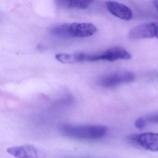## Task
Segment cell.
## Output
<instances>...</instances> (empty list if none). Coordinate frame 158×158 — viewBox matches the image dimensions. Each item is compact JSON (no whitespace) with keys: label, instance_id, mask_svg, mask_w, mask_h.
I'll use <instances>...</instances> for the list:
<instances>
[{"label":"cell","instance_id":"obj_3","mask_svg":"<svg viewBox=\"0 0 158 158\" xmlns=\"http://www.w3.org/2000/svg\"><path fill=\"white\" fill-rule=\"evenodd\" d=\"M135 76L130 71H119L110 74L103 78L100 81V84L104 88H110L123 83H129L133 81Z\"/></svg>","mask_w":158,"mask_h":158},{"label":"cell","instance_id":"obj_9","mask_svg":"<svg viewBox=\"0 0 158 158\" xmlns=\"http://www.w3.org/2000/svg\"><path fill=\"white\" fill-rule=\"evenodd\" d=\"M68 25L65 23L54 27L50 30L51 35L58 39H69Z\"/></svg>","mask_w":158,"mask_h":158},{"label":"cell","instance_id":"obj_12","mask_svg":"<svg viewBox=\"0 0 158 158\" xmlns=\"http://www.w3.org/2000/svg\"><path fill=\"white\" fill-rule=\"evenodd\" d=\"M153 4L158 12V1H153Z\"/></svg>","mask_w":158,"mask_h":158},{"label":"cell","instance_id":"obj_11","mask_svg":"<svg viewBox=\"0 0 158 158\" xmlns=\"http://www.w3.org/2000/svg\"><path fill=\"white\" fill-rule=\"evenodd\" d=\"M155 28V37L158 39V22H154Z\"/></svg>","mask_w":158,"mask_h":158},{"label":"cell","instance_id":"obj_10","mask_svg":"<svg viewBox=\"0 0 158 158\" xmlns=\"http://www.w3.org/2000/svg\"><path fill=\"white\" fill-rule=\"evenodd\" d=\"M144 123L146 126L148 124L154 123V124H158V112L155 114H151L145 117H141Z\"/></svg>","mask_w":158,"mask_h":158},{"label":"cell","instance_id":"obj_6","mask_svg":"<svg viewBox=\"0 0 158 158\" xmlns=\"http://www.w3.org/2000/svg\"><path fill=\"white\" fill-rule=\"evenodd\" d=\"M107 8L113 15L124 19L129 20L132 18V10L127 6L114 1H108L106 3Z\"/></svg>","mask_w":158,"mask_h":158},{"label":"cell","instance_id":"obj_5","mask_svg":"<svg viewBox=\"0 0 158 158\" xmlns=\"http://www.w3.org/2000/svg\"><path fill=\"white\" fill-rule=\"evenodd\" d=\"M131 40L149 39L155 37L154 22L144 23L132 28L128 33Z\"/></svg>","mask_w":158,"mask_h":158},{"label":"cell","instance_id":"obj_1","mask_svg":"<svg viewBox=\"0 0 158 158\" xmlns=\"http://www.w3.org/2000/svg\"><path fill=\"white\" fill-rule=\"evenodd\" d=\"M62 130L65 134L74 138L94 140L105 136L107 128L101 125H65L62 127Z\"/></svg>","mask_w":158,"mask_h":158},{"label":"cell","instance_id":"obj_4","mask_svg":"<svg viewBox=\"0 0 158 158\" xmlns=\"http://www.w3.org/2000/svg\"><path fill=\"white\" fill-rule=\"evenodd\" d=\"M97 30L96 26L90 23H73L69 24V38H84L93 35Z\"/></svg>","mask_w":158,"mask_h":158},{"label":"cell","instance_id":"obj_8","mask_svg":"<svg viewBox=\"0 0 158 158\" xmlns=\"http://www.w3.org/2000/svg\"><path fill=\"white\" fill-rule=\"evenodd\" d=\"M56 3L59 6L68 8L84 9L87 8L93 3L90 1H57Z\"/></svg>","mask_w":158,"mask_h":158},{"label":"cell","instance_id":"obj_2","mask_svg":"<svg viewBox=\"0 0 158 158\" xmlns=\"http://www.w3.org/2000/svg\"><path fill=\"white\" fill-rule=\"evenodd\" d=\"M130 139L146 150L158 152V133L152 132L133 134Z\"/></svg>","mask_w":158,"mask_h":158},{"label":"cell","instance_id":"obj_7","mask_svg":"<svg viewBox=\"0 0 158 158\" xmlns=\"http://www.w3.org/2000/svg\"><path fill=\"white\" fill-rule=\"evenodd\" d=\"M6 152L16 158H40L38 149L31 145L9 147L6 149Z\"/></svg>","mask_w":158,"mask_h":158}]
</instances>
